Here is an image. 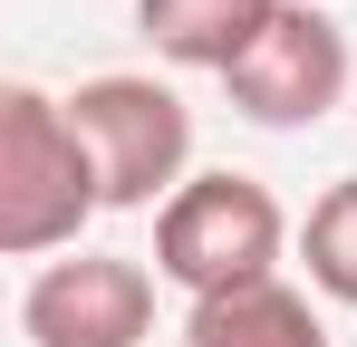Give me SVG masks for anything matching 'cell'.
<instances>
[{
  "label": "cell",
  "mask_w": 357,
  "mask_h": 347,
  "mask_svg": "<svg viewBox=\"0 0 357 347\" xmlns=\"http://www.w3.org/2000/svg\"><path fill=\"white\" fill-rule=\"evenodd\" d=\"M107 213V183H97V155L77 135L68 97L49 87H0V251L10 261H49V251H77V231Z\"/></svg>",
  "instance_id": "cell-1"
},
{
  "label": "cell",
  "mask_w": 357,
  "mask_h": 347,
  "mask_svg": "<svg viewBox=\"0 0 357 347\" xmlns=\"http://www.w3.org/2000/svg\"><path fill=\"white\" fill-rule=\"evenodd\" d=\"M280 251H290V213L271 183L251 174H193L174 203L155 213V280L193 289V299H222V289L280 280Z\"/></svg>",
  "instance_id": "cell-2"
},
{
  "label": "cell",
  "mask_w": 357,
  "mask_h": 347,
  "mask_svg": "<svg viewBox=\"0 0 357 347\" xmlns=\"http://www.w3.org/2000/svg\"><path fill=\"white\" fill-rule=\"evenodd\" d=\"M77 135L97 155V183H107V213H165L183 183H193V107H183L165 77H87L77 97Z\"/></svg>",
  "instance_id": "cell-3"
},
{
  "label": "cell",
  "mask_w": 357,
  "mask_h": 347,
  "mask_svg": "<svg viewBox=\"0 0 357 347\" xmlns=\"http://www.w3.org/2000/svg\"><path fill=\"white\" fill-rule=\"evenodd\" d=\"M222 87H232V107L251 125L299 135V125H319V116L348 97V29L319 0H280V20L251 39V58H241Z\"/></svg>",
  "instance_id": "cell-4"
},
{
  "label": "cell",
  "mask_w": 357,
  "mask_h": 347,
  "mask_svg": "<svg viewBox=\"0 0 357 347\" xmlns=\"http://www.w3.org/2000/svg\"><path fill=\"white\" fill-rule=\"evenodd\" d=\"M20 338L29 347H145L155 338V270L126 251L49 261L20 289Z\"/></svg>",
  "instance_id": "cell-5"
},
{
  "label": "cell",
  "mask_w": 357,
  "mask_h": 347,
  "mask_svg": "<svg viewBox=\"0 0 357 347\" xmlns=\"http://www.w3.org/2000/svg\"><path fill=\"white\" fill-rule=\"evenodd\" d=\"M271 20H280V0H135L145 49L174 68H203V77H232Z\"/></svg>",
  "instance_id": "cell-6"
},
{
  "label": "cell",
  "mask_w": 357,
  "mask_h": 347,
  "mask_svg": "<svg viewBox=\"0 0 357 347\" xmlns=\"http://www.w3.org/2000/svg\"><path fill=\"white\" fill-rule=\"evenodd\" d=\"M183 347H338V338L290 280H251V289H222V299H193Z\"/></svg>",
  "instance_id": "cell-7"
},
{
  "label": "cell",
  "mask_w": 357,
  "mask_h": 347,
  "mask_svg": "<svg viewBox=\"0 0 357 347\" xmlns=\"http://www.w3.org/2000/svg\"><path fill=\"white\" fill-rule=\"evenodd\" d=\"M299 261H309V289H319V299L357 309V174H348V183H328V193L309 203Z\"/></svg>",
  "instance_id": "cell-8"
}]
</instances>
